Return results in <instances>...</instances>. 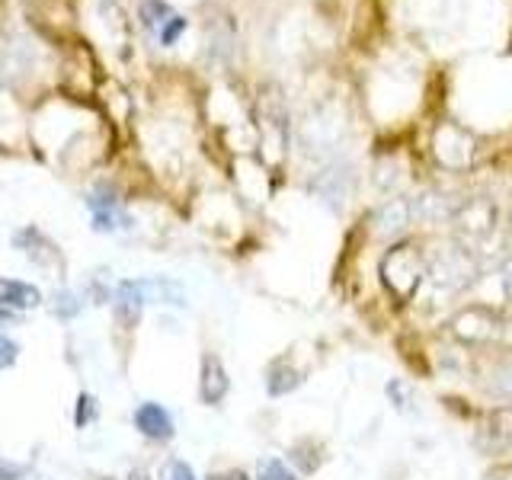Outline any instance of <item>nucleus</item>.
<instances>
[{"mask_svg":"<svg viewBox=\"0 0 512 480\" xmlns=\"http://www.w3.org/2000/svg\"><path fill=\"white\" fill-rule=\"evenodd\" d=\"M381 276L397 298H410L426 276V263L416 247H394L381 263Z\"/></svg>","mask_w":512,"mask_h":480,"instance_id":"1","label":"nucleus"},{"mask_svg":"<svg viewBox=\"0 0 512 480\" xmlns=\"http://www.w3.org/2000/svg\"><path fill=\"white\" fill-rule=\"evenodd\" d=\"M224 394H228V368H224V362L215 356V352H205L202 356V378H199L202 404L215 407Z\"/></svg>","mask_w":512,"mask_h":480,"instance_id":"2","label":"nucleus"},{"mask_svg":"<svg viewBox=\"0 0 512 480\" xmlns=\"http://www.w3.org/2000/svg\"><path fill=\"white\" fill-rule=\"evenodd\" d=\"M135 429L141 432V436L164 442V439L173 436V420H170V413L160 404H141L135 410Z\"/></svg>","mask_w":512,"mask_h":480,"instance_id":"3","label":"nucleus"},{"mask_svg":"<svg viewBox=\"0 0 512 480\" xmlns=\"http://www.w3.org/2000/svg\"><path fill=\"white\" fill-rule=\"evenodd\" d=\"M39 301H42L39 288H32L26 282H16V279H0V308L29 311V308H36Z\"/></svg>","mask_w":512,"mask_h":480,"instance_id":"4","label":"nucleus"},{"mask_svg":"<svg viewBox=\"0 0 512 480\" xmlns=\"http://www.w3.org/2000/svg\"><path fill=\"white\" fill-rule=\"evenodd\" d=\"M141 304H144L141 282H119V288H116V314H119V320H122L125 327L138 324Z\"/></svg>","mask_w":512,"mask_h":480,"instance_id":"5","label":"nucleus"},{"mask_svg":"<svg viewBox=\"0 0 512 480\" xmlns=\"http://www.w3.org/2000/svg\"><path fill=\"white\" fill-rule=\"evenodd\" d=\"M407 221H410V205L404 199H394L378 212V231H388V234L400 231Z\"/></svg>","mask_w":512,"mask_h":480,"instance_id":"6","label":"nucleus"},{"mask_svg":"<svg viewBox=\"0 0 512 480\" xmlns=\"http://www.w3.org/2000/svg\"><path fill=\"white\" fill-rule=\"evenodd\" d=\"M298 372H295V368H288V365H276V368H272V372H269V394H288V391H292V388H298Z\"/></svg>","mask_w":512,"mask_h":480,"instance_id":"7","label":"nucleus"},{"mask_svg":"<svg viewBox=\"0 0 512 480\" xmlns=\"http://www.w3.org/2000/svg\"><path fill=\"white\" fill-rule=\"evenodd\" d=\"M416 212H420L423 218H445L452 208H448V199H442V196H423V199H416Z\"/></svg>","mask_w":512,"mask_h":480,"instance_id":"8","label":"nucleus"},{"mask_svg":"<svg viewBox=\"0 0 512 480\" xmlns=\"http://www.w3.org/2000/svg\"><path fill=\"white\" fill-rule=\"evenodd\" d=\"M256 480H298V477H295L292 471H288L282 461L266 458V461H260V471H256Z\"/></svg>","mask_w":512,"mask_h":480,"instance_id":"9","label":"nucleus"},{"mask_svg":"<svg viewBox=\"0 0 512 480\" xmlns=\"http://www.w3.org/2000/svg\"><path fill=\"white\" fill-rule=\"evenodd\" d=\"M164 480H196V474H192V468L186 461H167L164 464Z\"/></svg>","mask_w":512,"mask_h":480,"instance_id":"10","label":"nucleus"},{"mask_svg":"<svg viewBox=\"0 0 512 480\" xmlns=\"http://www.w3.org/2000/svg\"><path fill=\"white\" fill-rule=\"evenodd\" d=\"M16 356H20V346H16L13 340H7V336H0V368L13 365Z\"/></svg>","mask_w":512,"mask_h":480,"instance_id":"11","label":"nucleus"},{"mask_svg":"<svg viewBox=\"0 0 512 480\" xmlns=\"http://www.w3.org/2000/svg\"><path fill=\"white\" fill-rule=\"evenodd\" d=\"M90 413L96 416V400H90V394H80V413H77V426H87Z\"/></svg>","mask_w":512,"mask_h":480,"instance_id":"12","label":"nucleus"},{"mask_svg":"<svg viewBox=\"0 0 512 480\" xmlns=\"http://www.w3.org/2000/svg\"><path fill=\"white\" fill-rule=\"evenodd\" d=\"M212 480H250L244 471H224V474H215Z\"/></svg>","mask_w":512,"mask_h":480,"instance_id":"13","label":"nucleus"},{"mask_svg":"<svg viewBox=\"0 0 512 480\" xmlns=\"http://www.w3.org/2000/svg\"><path fill=\"white\" fill-rule=\"evenodd\" d=\"M506 282H509V288H512V263L506 266Z\"/></svg>","mask_w":512,"mask_h":480,"instance_id":"14","label":"nucleus"},{"mask_svg":"<svg viewBox=\"0 0 512 480\" xmlns=\"http://www.w3.org/2000/svg\"><path fill=\"white\" fill-rule=\"evenodd\" d=\"M103 480H112V477H103Z\"/></svg>","mask_w":512,"mask_h":480,"instance_id":"15","label":"nucleus"}]
</instances>
